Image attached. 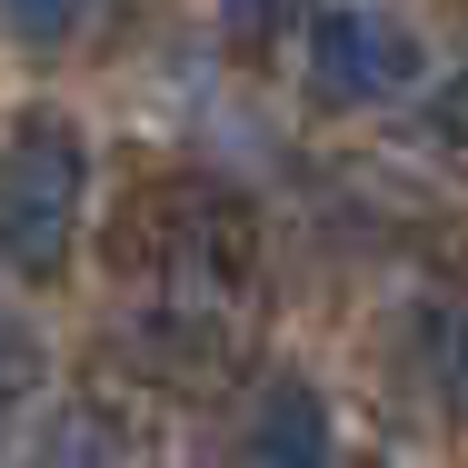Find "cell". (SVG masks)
<instances>
[{
	"label": "cell",
	"instance_id": "obj_1",
	"mask_svg": "<svg viewBox=\"0 0 468 468\" xmlns=\"http://www.w3.org/2000/svg\"><path fill=\"white\" fill-rule=\"evenodd\" d=\"M250 199L219 180H150L120 209V270L140 289V319L160 329V349L180 359H219L239 339V299H250Z\"/></svg>",
	"mask_w": 468,
	"mask_h": 468
},
{
	"label": "cell",
	"instance_id": "obj_2",
	"mask_svg": "<svg viewBox=\"0 0 468 468\" xmlns=\"http://www.w3.org/2000/svg\"><path fill=\"white\" fill-rule=\"evenodd\" d=\"M80 199H90V140L70 110H20L0 130V270L60 280L80 250Z\"/></svg>",
	"mask_w": 468,
	"mask_h": 468
},
{
	"label": "cell",
	"instance_id": "obj_3",
	"mask_svg": "<svg viewBox=\"0 0 468 468\" xmlns=\"http://www.w3.org/2000/svg\"><path fill=\"white\" fill-rule=\"evenodd\" d=\"M299 50H309V90L339 110H378V100H409L429 80V40L378 0H329L299 30Z\"/></svg>",
	"mask_w": 468,
	"mask_h": 468
},
{
	"label": "cell",
	"instance_id": "obj_4",
	"mask_svg": "<svg viewBox=\"0 0 468 468\" xmlns=\"http://www.w3.org/2000/svg\"><path fill=\"white\" fill-rule=\"evenodd\" d=\"M250 468H329V399L309 378H270L250 399Z\"/></svg>",
	"mask_w": 468,
	"mask_h": 468
},
{
	"label": "cell",
	"instance_id": "obj_5",
	"mask_svg": "<svg viewBox=\"0 0 468 468\" xmlns=\"http://www.w3.org/2000/svg\"><path fill=\"white\" fill-rule=\"evenodd\" d=\"M130 449H140V419H130L110 388H80V399L60 409V429L40 439L50 468H130Z\"/></svg>",
	"mask_w": 468,
	"mask_h": 468
},
{
	"label": "cell",
	"instance_id": "obj_6",
	"mask_svg": "<svg viewBox=\"0 0 468 468\" xmlns=\"http://www.w3.org/2000/svg\"><path fill=\"white\" fill-rule=\"evenodd\" d=\"M0 20H10V40H40L50 50V40H80L90 30L100 0H0Z\"/></svg>",
	"mask_w": 468,
	"mask_h": 468
},
{
	"label": "cell",
	"instance_id": "obj_7",
	"mask_svg": "<svg viewBox=\"0 0 468 468\" xmlns=\"http://www.w3.org/2000/svg\"><path fill=\"white\" fill-rule=\"evenodd\" d=\"M219 20H229L239 50H270L280 30H309L319 20V0H219Z\"/></svg>",
	"mask_w": 468,
	"mask_h": 468
},
{
	"label": "cell",
	"instance_id": "obj_8",
	"mask_svg": "<svg viewBox=\"0 0 468 468\" xmlns=\"http://www.w3.org/2000/svg\"><path fill=\"white\" fill-rule=\"evenodd\" d=\"M30 369H40V349H30V329H20V319H0V409H10L20 388H30Z\"/></svg>",
	"mask_w": 468,
	"mask_h": 468
}]
</instances>
